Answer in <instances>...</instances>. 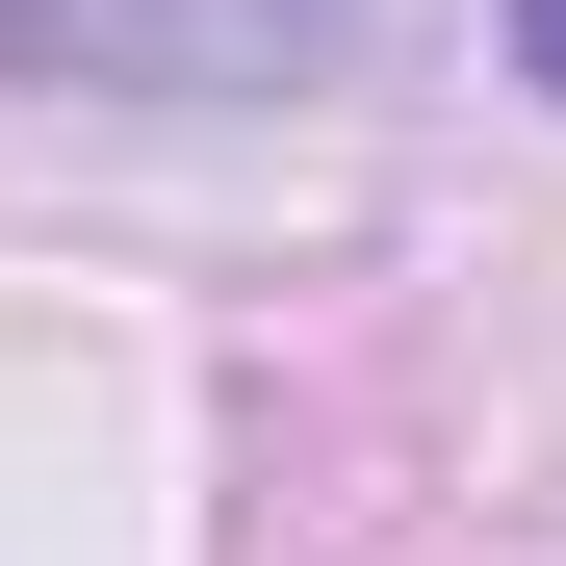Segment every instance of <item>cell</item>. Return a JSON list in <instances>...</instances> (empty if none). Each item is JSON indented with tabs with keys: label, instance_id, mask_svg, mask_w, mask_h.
Returning <instances> with one entry per match:
<instances>
[{
	"label": "cell",
	"instance_id": "obj_2",
	"mask_svg": "<svg viewBox=\"0 0 566 566\" xmlns=\"http://www.w3.org/2000/svg\"><path fill=\"white\" fill-rule=\"evenodd\" d=\"M515 77H566V0H515Z\"/></svg>",
	"mask_w": 566,
	"mask_h": 566
},
{
	"label": "cell",
	"instance_id": "obj_1",
	"mask_svg": "<svg viewBox=\"0 0 566 566\" xmlns=\"http://www.w3.org/2000/svg\"><path fill=\"white\" fill-rule=\"evenodd\" d=\"M310 52H335V0H0V77H155V104H232Z\"/></svg>",
	"mask_w": 566,
	"mask_h": 566
}]
</instances>
